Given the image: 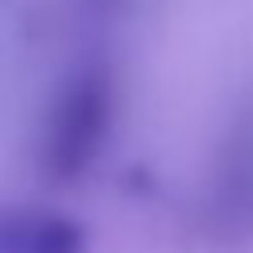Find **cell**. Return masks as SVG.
Returning <instances> with one entry per match:
<instances>
[{"label": "cell", "mask_w": 253, "mask_h": 253, "mask_svg": "<svg viewBox=\"0 0 253 253\" xmlns=\"http://www.w3.org/2000/svg\"><path fill=\"white\" fill-rule=\"evenodd\" d=\"M111 95L115 87L99 67H87L63 83L43 130V166L51 178H75L95 162L111 126Z\"/></svg>", "instance_id": "obj_1"}, {"label": "cell", "mask_w": 253, "mask_h": 253, "mask_svg": "<svg viewBox=\"0 0 253 253\" xmlns=\"http://www.w3.org/2000/svg\"><path fill=\"white\" fill-rule=\"evenodd\" d=\"M75 217L40 206H0V253H83Z\"/></svg>", "instance_id": "obj_2"}, {"label": "cell", "mask_w": 253, "mask_h": 253, "mask_svg": "<svg viewBox=\"0 0 253 253\" xmlns=\"http://www.w3.org/2000/svg\"><path fill=\"white\" fill-rule=\"evenodd\" d=\"M210 217L229 233L253 229V123L237 130L229 154L221 158L210 198Z\"/></svg>", "instance_id": "obj_3"}]
</instances>
